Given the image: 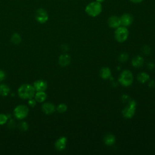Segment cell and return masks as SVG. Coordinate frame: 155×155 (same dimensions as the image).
<instances>
[{"instance_id":"4fadbf2b","label":"cell","mask_w":155,"mask_h":155,"mask_svg":"<svg viewBox=\"0 0 155 155\" xmlns=\"http://www.w3.org/2000/svg\"><path fill=\"white\" fill-rule=\"evenodd\" d=\"M71 62V58L67 54H61L58 59L59 64L62 67H65L70 64Z\"/></svg>"},{"instance_id":"8992f818","label":"cell","mask_w":155,"mask_h":155,"mask_svg":"<svg viewBox=\"0 0 155 155\" xmlns=\"http://www.w3.org/2000/svg\"><path fill=\"white\" fill-rule=\"evenodd\" d=\"M29 110L26 105H19L14 109V115L18 119H23L27 117Z\"/></svg>"},{"instance_id":"cb8c5ba5","label":"cell","mask_w":155,"mask_h":155,"mask_svg":"<svg viewBox=\"0 0 155 155\" xmlns=\"http://www.w3.org/2000/svg\"><path fill=\"white\" fill-rule=\"evenodd\" d=\"M8 117L4 114H0V125H4L7 122Z\"/></svg>"},{"instance_id":"d6a6232c","label":"cell","mask_w":155,"mask_h":155,"mask_svg":"<svg viewBox=\"0 0 155 155\" xmlns=\"http://www.w3.org/2000/svg\"><path fill=\"white\" fill-rule=\"evenodd\" d=\"M104 0H96V1H97V2H100V3H101L102 2H103Z\"/></svg>"},{"instance_id":"9a60e30c","label":"cell","mask_w":155,"mask_h":155,"mask_svg":"<svg viewBox=\"0 0 155 155\" xmlns=\"http://www.w3.org/2000/svg\"><path fill=\"white\" fill-rule=\"evenodd\" d=\"M100 76L104 79H107L111 77V72L108 67H102L99 71Z\"/></svg>"},{"instance_id":"7c38bea8","label":"cell","mask_w":155,"mask_h":155,"mask_svg":"<svg viewBox=\"0 0 155 155\" xmlns=\"http://www.w3.org/2000/svg\"><path fill=\"white\" fill-rule=\"evenodd\" d=\"M55 110V106L50 102H45L42 105V111L47 114H50L54 113Z\"/></svg>"},{"instance_id":"ac0fdd59","label":"cell","mask_w":155,"mask_h":155,"mask_svg":"<svg viewBox=\"0 0 155 155\" xmlns=\"http://www.w3.org/2000/svg\"><path fill=\"white\" fill-rule=\"evenodd\" d=\"M149 78H150V76L145 72H141L139 74H138L137 76V79L138 81L143 84L147 82Z\"/></svg>"},{"instance_id":"30bf717a","label":"cell","mask_w":155,"mask_h":155,"mask_svg":"<svg viewBox=\"0 0 155 155\" xmlns=\"http://www.w3.org/2000/svg\"><path fill=\"white\" fill-rule=\"evenodd\" d=\"M33 87L36 91H44L47 88V83L44 80H38L33 83Z\"/></svg>"},{"instance_id":"7a4b0ae2","label":"cell","mask_w":155,"mask_h":155,"mask_svg":"<svg viewBox=\"0 0 155 155\" xmlns=\"http://www.w3.org/2000/svg\"><path fill=\"white\" fill-rule=\"evenodd\" d=\"M102 10L101 3L97 1H93L89 3L85 8L86 13L91 17H96L101 14Z\"/></svg>"},{"instance_id":"d6986e66","label":"cell","mask_w":155,"mask_h":155,"mask_svg":"<svg viewBox=\"0 0 155 155\" xmlns=\"http://www.w3.org/2000/svg\"><path fill=\"white\" fill-rule=\"evenodd\" d=\"M10 89L9 87L5 84L0 85V95L2 96H7L10 93Z\"/></svg>"},{"instance_id":"5bb4252c","label":"cell","mask_w":155,"mask_h":155,"mask_svg":"<svg viewBox=\"0 0 155 155\" xmlns=\"http://www.w3.org/2000/svg\"><path fill=\"white\" fill-rule=\"evenodd\" d=\"M144 60L141 56H136L131 61V64L134 67L137 68L142 66L143 64Z\"/></svg>"},{"instance_id":"2e32d148","label":"cell","mask_w":155,"mask_h":155,"mask_svg":"<svg viewBox=\"0 0 155 155\" xmlns=\"http://www.w3.org/2000/svg\"><path fill=\"white\" fill-rule=\"evenodd\" d=\"M104 141L105 142V143L108 146H111L113 145L116 141V138L114 137V136L112 134H107L105 136L104 139Z\"/></svg>"},{"instance_id":"6da1fadb","label":"cell","mask_w":155,"mask_h":155,"mask_svg":"<svg viewBox=\"0 0 155 155\" xmlns=\"http://www.w3.org/2000/svg\"><path fill=\"white\" fill-rule=\"evenodd\" d=\"M19 96L24 99H30L34 97L35 94V89L30 84H25L22 85L18 90Z\"/></svg>"},{"instance_id":"ffe728a7","label":"cell","mask_w":155,"mask_h":155,"mask_svg":"<svg viewBox=\"0 0 155 155\" xmlns=\"http://www.w3.org/2000/svg\"><path fill=\"white\" fill-rule=\"evenodd\" d=\"M21 37L18 33H15L13 34V35L11 38V42L13 44L18 45L21 42Z\"/></svg>"},{"instance_id":"4dcf8cb0","label":"cell","mask_w":155,"mask_h":155,"mask_svg":"<svg viewBox=\"0 0 155 155\" xmlns=\"http://www.w3.org/2000/svg\"><path fill=\"white\" fill-rule=\"evenodd\" d=\"M131 2L135 3V4H137V3H140L142 1H143V0H130Z\"/></svg>"},{"instance_id":"484cf974","label":"cell","mask_w":155,"mask_h":155,"mask_svg":"<svg viewBox=\"0 0 155 155\" xmlns=\"http://www.w3.org/2000/svg\"><path fill=\"white\" fill-rule=\"evenodd\" d=\"M28 104L31 107H34L36 104V101L35 99H33V98L31 99H28Z\"/></svg>"},{"instance_id":"277c9868","label":"cell","mask_w":155,"mask_h":155,"mask_svg":"<svg viewBox=\"0 0 155 155\" xmlns=\"http://www.w3.org/2000/svg\"><path fill=\"white\" fill-rule=\"evenodd\" d=\"M127 105L122 110V115L127 119H130L133 117L136 109V102L134 100H130L127 102Z\"/></svg>"},{"instance_id":"44dd1931","label":"cell","mask_w":155,"mask_h":155,"mask_svg":"<svg viewBox=\"0 0 155 155\" xmlns=\"http://www.w3.org/2000/svg\"><path fill=\"white\" fill-rule=\"evenodd\" d=\"M18 128L21 131H26L28 128V125L26 122L21 121L18 124Z\"/></svg>"},{"instance_id":"1f68e13d","label":"cell","mask_w":155,"mask_h":155,"mask_svg":"<svg viewBox=\"0 0 155 155\" xmlns=\"http://www.w3.org/2000/svg\"><path fill=\"white\" fill-rule=\"evenodd\" d=\"M148 68H149L152 69V68H154V64H153L152 62H150V63L148 64Z\"/></svg>"},{"instance_id":"8fae6325","label":"cell","mask_w":155,"mask_h":155,"mask_svg":"<svg viewBox=\"0 0 155 155\" xmlns=\"http://www.w3.org/2000/svg\"><path fill=\"white\" fill-rule=\"evenodd\" d=\"M67 144V138L64 136L59 137L55 142L54 147L58 151H62L65 148Z\"/></svg>"},{"instance_id":"e0dca14e","label":"cell","mask_w":155,"mask_h":155,"mask_svg":"<svg viewBox=\"0 0 155 155\" xmlns=\"http://www.w3.org/2000/svg\"><path fill=\"white\" fill-rule=\"evenodd\" d=\"M35 100L39 102H44L47 98V94L44 91H37L35 94Z\"/></svg>"},{"instance_id":"9c48e42d","label":"cell","mask_w":155,"mask_h":155,"mask_svg":"<svg viewBox=\"0 0 155 155\" xmlns=\"http://www.w3.org/2000/svg\"><path fill=\"white\" fill-rule=\"evenodd\" d=\"M108 25L110 27L113 28H116L120 26V18L115 15L110 16L107 21Z\"/></svg>"},{"instance_id":"f1b7e54d","label":"cell","mask_w":155,"mask_h":155,"mask_svg":"<svg viewBox=\"0 0 155 155\" xmlns=\"http://www.w3.org/2000/svg\"><path fill=\"white\" fill-rule=\"evenodd\" d=\"M148 86L150 88H153L155 86V82L154 81H151L149 83H148Z\"/></svg>"},{"instance_id":"d4e9b609","label":"cell","mask_w":155,"mask_h":155,"mask_svg":"<svg viewBox=\"0 0 155 155\" xmlns=\"http://www.w3.org/2000/svg\"><path fill=\"white\" fill-rule=\"evenodd\" d=\"M150 47H148V45H144L142 48V53L145 54V55H148L150 54Z\"/></svg>"},{"instance_id":"3957f363","label":"cell","mask_w":155,"mask_h":155,"mask_svg":"<svg viewBox=\"0 0 155 155\" xmlns=\"http://www.w3.org/2000/svg\"><path fill=\"white\" fill-rule=\"evenodd\" d=\"M133 75L132 73L128 70L123 71L119 78V83L124 87H128L131 85L133 83Z\"/></svg>"},{"instance_id":"52a82bcc","label":"cell","mask_w":155,"mask_h":155,"mask_svg":"<svg viewBox=\"0 0 155 155\" xmlns=\"http://www.w3.org/2000/svg\"><path fill=\"white\" fill-rule=\"evenodd\" d=\"M35 16L36 20L41 24L45 23L48 19V13L42 8H39L36 11Z\"/></svg>"},{"instance_id":"4316f807","label":"cell","mask_w":155,"mask_h":155,"mask_svg":"<svg viewBox=\"0 0 155 155\" xmlns=\"http://www.w3.org/2000/svg\"><path fill=\"white\" fill-rule=\"evenodd\" d=\"M5 78V73L3 71L0 70V82L3 81Z\"/></svg>"},{"instance_id":"83f0119b","label":"cell","mask_w":155,"mask_h":155,"mask_svg":"<svg viewBox=\"0 0 155 155\" xmlns=\"http://www.w3.org/2000/svg\"><path fill=\"white\" fill-rule=\"evenodd\" d=\"M122 100L124 102H128L130 99H129V96L126 94H124L122 96Z\"/></svg>"},{"instance_id":"ba28073f","label":"cell","mask_w":155,"mask_h":155,"mask_svg":"<svg viewBox=\"0 0 155 155\" xmlns=\"http://www.w3.org/2000/svg\"><path fill=\"white\" fill-rule=\"evenodd\" d=\"M119 18L120 21V25L126 27L130 26L133 21V18L132 15L129 13L123 14Z\"/></svg>"},{"instance_id":"603a6c76","label":"cell","mask_w":155,"mask_h":155,"mask_svg":"<svg viewBox=\"0 0 155 155\" xmlns=\"http://www.w3.org/2000/svg\"><path fill=\"white\" fill-rule=\"evenodd\" d=\"M128 58V54L127 53H122L119 56V61L121 62H125Z\"/></svg>"},{"instance_id":"f546056e","label":"cell","mask_w":155,"mask_h":155,"mask_svg":"<svg viewBox=\"0 0 155 155\" xmlns=\"http://www.w3.org/2000/svg\"><path fill=\"white\" fill-rule=\"evenodd\" d=\"M15 125V123L13 122V120H11L10 121H9V122H8V126H9L10 128L14 127Z\"/></svg>"},{"instance_id":"5b68a950","label":"cell","mask_w":155,"mask_h":155,"mask_svg":"<svg viewBox=\"0 0 155 155\" xmlns=\"http://www.w3.org/2000/svg\"><path fill=\"white\" fill-rule=\"evenodd\" d=\"M128 30L126 27L119 26L114 31V38L119 42L125 41L128 37Z\"/></svg>"},{"instance_id":"7402d4cb","label":"cell","mask_w":155,"mask_h":155,"mask_svg":"<svg viewBox=\"0 0 155 155\" xmlns=\"http://www.w3.org/2000/svg\"><path fill=\"white\" fill-rule=\"evenodd\" d=\"M56 110L59 113H64L67 110V106L65 104H60L58 105Z\"/></svg>"}]
</instances>
